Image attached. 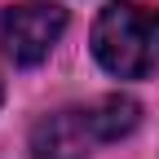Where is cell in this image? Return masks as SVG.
Returning <instances> with one entry per match:
<instances>
[{
  "mask_svg": "<svg viewBox=\"0 0 159 159\" xmlns=\"http://www.w3.org/2000/svg\"><path fill=\"white\" fill-rule=\"evenodd\" d=\"M93 57L119 80H142L159 66V9L119 0L93 22Z\"/></svg>",
  "mask_w": 159,
  "mask_h": 159,
  "instance_id": "obj_2",
  "label": "cell"
},
{
  "mask_svg": "<svg viewBox=\"0 0 159 159\" xmlns=\"http://www.w3.org/2000/svg\"><path fill=\"white\" fill-rule=\"evenodd\" d=\"M142 124V106L124 93H106L84 106H62L31 128V159H89L97 146L119 142Z\"/></svg>",
  "mask_w": 159,
  "mask_h": 159,
  "instance_id": "obj_1",
  "label": "cell"
},
{
  "mask_svg": "<svg viewBox=\"0 0 159 159\" xmlns=\"http://www.w3.org/2000/svg\"><path fill=\"white\" fill-rule=\"evenodd\" d=\"M66 31V9L53 0H27L0 13V49L13 66H35L53 53Z\"/></svg>",
  "mask_w": 159,
  "mask_h": 159,
  "instance_id": "obj_3",
  "label": "cell"
},
{
  "mask_svg": "<svg viewBox=\"0 0 159 159\" xmlns=\"http://www.w3.org/2000/svg\"><path fill=\"white\" fill-rule=\"evenodd\" d=\"M0 102H5V84H0Z\"/></svg>",
  "mask_w": 159,
  "mask_h": 159,
  "instance_id": "obj_4",
  "label": "cell"
}]
</instances>
